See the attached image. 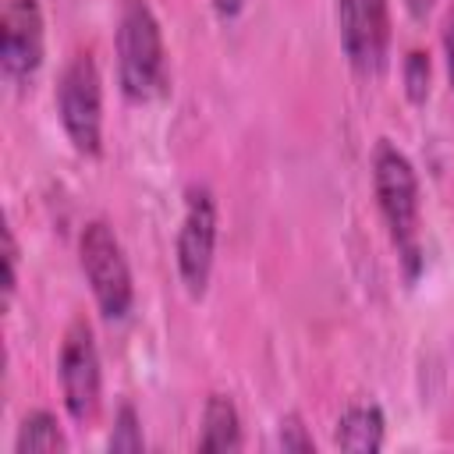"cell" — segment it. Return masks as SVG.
<instances>
[{"label": "cell", "instance_id": "13", "mask_svg": "<svg viewBox=\"0 0 454 454\" xmlns=\"http://www.w3.org/2000/svg\"><path fill=\"white\" fill-rule=\"evenodd\" d=\"M401 71H404V96L411 103H426V96H429V57L422 50H408Z\"/></svg>", "mask_w": 454, "mask_h": 454}, {"label": "cell", "instance_id": "6", "mask_svg": "<svg viewBox=\"0 0 454 454\" xmlns=\"http://www.w3.org/2000/svg\"><path fill=\"white\" fill-rule=\"evenodd\" d=\"M57 372H60V394H64V408L74 422H92L99 411V351H96V337L89 319H71V326L64 330L60 340V358H57Z\"/></svg>", "mask_w": 454, "mask_h": 454}, {"label": "cell", "instance_id": "4", "mask_svg": "<svg viewBox=\"0 0 454 454\" xmlns=\"http://www.w3.org/2000/svg\"><path fill=\"white\" fill-rule=\"evenodd\" d=\"M57 114L67 142L82 156L103 149V82L92 53H74L57 78Z\"/></svg>", "mask_w": 454, "mask_h": 454}, {"label": "cell", "instance_id": "2", "mask_svg": "<svg viewBox=\"0 0 454 454\" xmlns=\"http://www.w3.org/2000/svg\"><path fill=\"white\" fill-rule=\"evenodd\" d=\"M167 57L163 32L145 0H124L117 14V82L135 103L153 99L163 89Z\"/></svg>", "mask_w": 454, "mask_h": 454}, {"label": "cell", "instance_id": "3", "mask_svg": "<svg viewBox=\"0 0 454 454\" xmlns=\"http://www.w3.org/2000/svg\"><path fill=\"white\" fill-rule=\"evenodd\" d=\"M78 262L82 273L92 287V298L99 312L114 323L131 312L135 287H131V270L124 259V248L106 220H89L78 234Z\"/></svg>", "mask_w": 454, "mask_h": 454}, {"label": "cell", "instance_id": "1", "mask_svg": "<svg viewBox=\"0 0 454 454\" xmlns=\"http://www.w3.org/2000/svg\"><path fill=\"white\" fill-rule=\"evenodd\" d=\"M372 192H376V206L383 213V223L390 231V241H394V248L401 255V266H404L408 280H415L419 270H422L419 177H415L411 160L390 138H380L376 149H372Z\"/></svg>", "mask_w": 454, "mask_h": 454}, {"label": "cell", "instance_id": "15", "mask_svg": "<svg viewBox=\"0 0 454 454\" xmlns=\"http://www.w3.org/2000/svg\"><path fill=\"white\" fill-rule=\"evenodd\" d=\"M4 294L7 301L14 298V287H18V245H14V231L4 227Z\"/></svg>", "mask_w": 454, "mask_h": 454}, {"label": "cell", "instance_id": "7", "mask_svg": "<svg viewBox=\"0 0 454 454\" xmlns=\"http://www.w3.org/2000/svg\"><path fill=\"white\" fill-rule=\"evenodd\" d=\"M337 25L348 64L358 74L376 78L387 67V50H390L387 0H337Z\"/></svg>", "mask_w": 454, "mask_h": 454}, {"label": "cell", "instance_id": "10", "mask_svg": "<svg viewBox=\"0 0 454 454\" xmlns=\"http://www.w3.org/2000/svg\"><path fill=\"white\" fill-rule=\"evenodd\" d=\"M383 429H387V419H383L380 404H351V408H344V415L337 419L333 443H337L340 450L372 454V450L383 447Z\"/></svg>", "mask_w": 454, "mask_h": 454}, {"label": "cell", "instance_id": "14", "mask_svg": "<svg viewBox=\"0 0 454 454\" xmlns=\"http://www.w3.org/2000/svg\"><path fill=\"white\" fill-rule=\"evenodd\" d=\"M277 443H280L284 450H312V436L305 433V426H301V419H298V415H287V419H280V429H277Z\"/></svg>", "mask_w": 454, "mask_h": 454}, {"label": "cell", "instance_id": "5", "mask_svg": "<svg viewBox=\"0 0 454 454\" xmlns=\"http://www.w3.org/2000/svg\"><path fill=\"white\" fill-rule=\"evenodd\" d=\"M216 255V199L206 184L184 188V216L177 231V273L192 298L206 294Z\"/></svg>", "mask_w": 454, "mask_h": 454}, {"label": "cell", "instance_id": "12", "mask_svg": "<svg viewBox=\"0 0 454 454\" xmlns=\"http://www.w3.org/2000/svg\"><path fill=\"white\" fill-rule=\"evenodd\" d=\"M142 447H145V436H142L138 411L131 404H121L114 419V433H110V450H142Z\"/></svg>", "mask_w": 454, "mask_h": 454}, {"label": "cell", "instance_id": "17", "mask_svg": "<svg viewBox=\"0 0 454 454\" xmlns=\"http://www.w3.org/2000/svg\"><path fill=\"white\" fill-rule=\"evenodd\" d=\"M213 7H216L220 18H234V14L245 7V0H213Z\"/></svg>", "mask_w": 454, "mask_h": 454}, {"label": "cell", "instance_id": "9", "mask_svg": "<svg viewBox=\"0 0 454 454\" xmlns=\"http://www.w3.org/2000/svg\"><path fill=\"white\" fill-rule=\"evenodd\" d=\"M202 454H223V450H238L241 447V415L234 408V401L227 394H209L206 408H202V429H199V443Z\"/></svg>", "mask_w": 454, "mask_h": 454}, {"label": "cell", "instance_id": "18", "mask_svg": "<svg viewBox=\"0 0 454 454\" xmlns=\"http://www.w3.org/2000/svg\"><path fill=\"white\" fill-rule=\"evenodd\" d=\"M433 4H436V0H404V7H408L411 18H426V14L433 11Z\"/></svg>", "mask_w": 454, "mask_h": 454}, {"label": "cell", "instance_id": "16", "mask_svg": "<svg viewBox=\"0 0 454 454\" xmlns=\"http://www.w3.org/2000/svg\"><path fill=\"white\" fill-rule=\"evenodd\" d=\"M443 60H447V78H450V89H454V7L443 18Z\"/></svg>", "mask_w": 454, "mask_h": 454}, {"label": "cell", "instance_id": "8", "mask_svg": "<svg viewBox=\"0 0 454 454\" xmlns=\"http://www.w3.org/2000/svg\"><path fill=\"white\" fill-rule=\"evenodd\" d=\"M43 64V11L39 0H4L0 7V67L4 78L25 85Z\"/></svg>", "mask_w": 454, "mask_h": 454}, {"label": "cell", "instance_id": "11", "mask_svg": "<svg viewBox=\"0 0 454 454\" xmlns=\"http://www.w3.org/2000/svg\"><path fill=\"white\" fill-rule=\"evenodd\" d=\"M67 447V436L57 422L53 411L39 408V411H28L18 426V436H14V454H28V450H64Z\"/></svg>", "mask_w": 454, "mask_h": 454}]
</instances>
